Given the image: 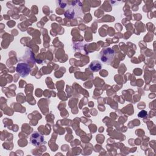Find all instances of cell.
I'll return each mask as SVG.
<instances>
[{
  "label": "cell",
  "mask_w": 156,
  "mask_h": 156,
  "mask_svg": "<svg viewBox=\"0 0 156 156\" xmlns=\"http://www.w3.org/2000/svg\"><path fill=\"white\" fill-rule=\"evenodd\" d=\"M64 5L62 6L65 9V16L69 19H74L82 15V4L80 1H66V4L62 2Z\"/></svg>",
  "instance_id": "obj_1"
},
{
  "label": "cell",
  "mask_w": 156,
  "mask_h": 156,
  "mask_svg": "<svg viewBox=\"0 0 156 156\" xmlns=\"http://www.w3.org/2000/svg\"><path fill=\"white\" fill-rule=\"evenodd\" d=\"M115 54V51L113 49L106 48L101 50L99 54V57L102 63L106 65H110L113 60Z\"/></svg>",
  "instance_id": "obj_2"
},
{
  "label": "cell",
  "mask_w": 156,
  "mask_h": 156,
  "mask_svg": "<svg viewBox=\"0 0 156 156\" xmlns=\"http://www.w3.org/2000/svg\"><path fill=\"white\" fill-rule=\"evenodd\" d=\"M29 142L32 145L35 147H38L43 143L44 136L38 132L35 131L31 135Z\"/></svg>",
  "instance_id": "obj_3"
},
{
  "label": "cell",
  "mask_w": 156,
  "mask_h": 156,
  "mask_svg": "<svg viewBox=\"0 0 156 156\" xmlns=\"http://www.w3.org/2000/svg\"><path fill=\"white\" fill-rule=\"evenodd\" d=\"M16 71L22 77H25L29 74L31 68L27 63H20L17 65Z\"/></svg>",
  "instance_id": "obj_4"
},
{
  "label": "cell",
  "mask_w": 156,
  "mask_h": 156,
  "mask_svg": "<svg viewBox=\"0 0 156 156\" xmlns=\"http://www.w3.org/2000/svg\"><path fill=\"white\" fill-rule=\"evenodd\" d=\"M101 68H102V65L98 60H94L91 62V63L89 65L90 69L93 72L99 71L101 69Z\"/></svg>",
  "instance_id": "obj_5"
},
{
  "label": "cell",
  "mask_w": 156,
  "mask_h": 156,
  "mask_svg": "<svg viewBox=\"0 0 156 156\" xmlns=\"http://www.w3.org/2000/svg\"><path fill=\"white\" fill-rule=\"evenodd\" d=\"M138 117L140 118H144L147 116V112L145 110H142L138 113Z\"/></svg>",
  "instance_id": "obj_6"
}]
</instances>
